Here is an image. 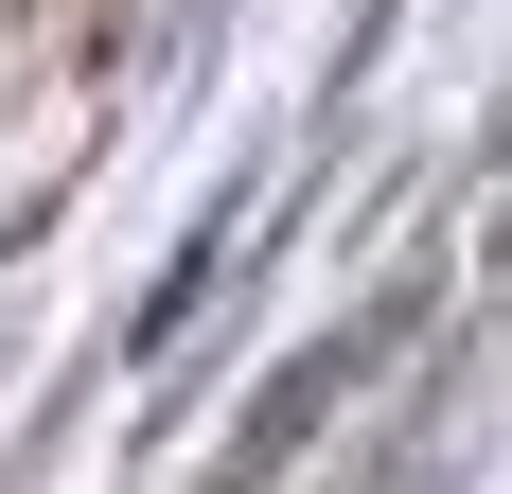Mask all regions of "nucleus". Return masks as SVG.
Segmentation results:
<instances>
[{
    "label": "nucleus",
    "instance_id": "1",
    "mask_svg": "<svg viewBox=\"0 0 512 494\" xmlns=\"http://www.w3.org/2000/svg\"><path fill=\"white\" fill-rule=\"evenodd\" d=\"M389 336H407V300H389V318H354V336H318L301 371L265 389V424H248V459H283V442H301V424H318V406H336V389H354V371H371V353H389Z\"/></svg>",
    "mask_w": 512,
    "mask_h": 494
}]
</instances>
